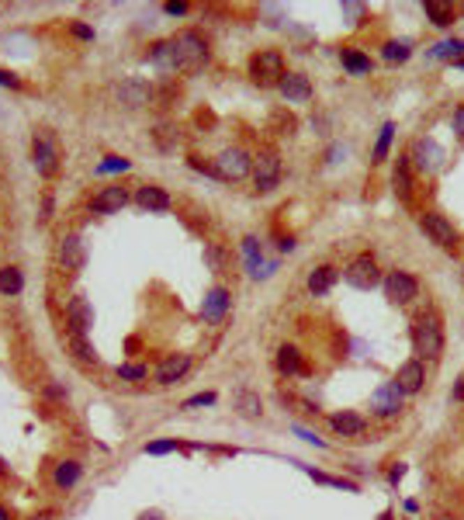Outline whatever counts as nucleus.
Returning a JSON list of instances; mask_svg holds the SVG:
<instances>
[{"label":"nucleus","mask_w":464,"mask_h":520,"mask_svg":"<svg viewBox=\"0 0 464 520\" xmlns=\"http://www.w3.org/2000/svg\"><path fill=\"white\" fill-rule=\"evenodd\" d=\"M419 225H423V232H426L433 243H440V246H454V243H458L454 222H451L447 215H440V211H426V215L419 218Z\"/></svg>","instance_id":"1a4fd4ad"},{"label":"nucleus","mask_w":464,"mask_h":520,"mask_svg":"<svg viewBox=\"0 0 464 520\" xmlns=\"http://www.w3.org/2000/svg\"><path fill=\"white\" fill-rule=\"evenodd\" d=\"M128 205V191L121 188V184H111V188H100L97 195H93L91 208L97 215H111V211H118V208Z\"/></svg>","instance_id":"ddd939ff"},{"label":"nucleus","mask_w":464,"mask_h":520,"mask_svg":"<svg viewBox=\"0 0 464 520\" xmlns=\"http://www.w3.org/2000/svg\"><path fill=\"white\" fill-rule=\"evenodd\" d=\"M329 423H333V430L343 433V437H357V433H364V416H357V413H336Z\"/></svg>","instance_id":"c85d7f7f"},{"label":"nucleus","mask_w":464,"mask_h":520,"mask_svg":"<svg viewBox=\"0 0 464 520\" xmlns=\"http://www.w3.org/2000/svg\"><path fill=\"white\" fill-rule=\"evenodd\" d=\"M423 364L419 361H409V364H402L398 368V375H395V385L402 389V396H412V392H419L423 389Z\"/></svg>","instance_id":"aec40b11"},{"label":"nucleus","mask_w":464,"mask_h":520,"mask_svg":"<svg viewBox=\"0 0 464 520\" xmlns=\"http://www.w3.org/2000/svg\"><path fill=\"white\" fill-rule=\"evenodd\" d=\"M444 160H447V153H444V146L437 139H416L412 149H409V163H416L426 174H437L444 167Z\"/></svg>","instance_id":"39448f33"},{"label":"nucleus","mask_w":464,"mask_h":520,"mask_svg":"<svg viewBox=\"0 0 464 520\" xmlns=\"http://www.w3.org/2000/svg\"><path fill=\"white\" fill-rule=\"evenodd\" d=\"M454 399H464V378H461V385L454 389Z\"/></svg>","instance_id":"8fccbe9b"},{"label":"nucleus","mask_w":464,"mask_h":520,"mask_svg":"<svg viewBox=\"0 0 464 520\" xmlns=\"http://www.w3.org/2000/svg\"><path fill=\"white\" fill-rule=\"evenodd\" d=\"M384 295H388L395 306H405V302H412V299L419 295V285H416L412 274H405V271H391V274L384 278Z\"/></svg>","instance_id":"9d476101"},{"label":"nucleus","mask_w":464,"mask_h":520,"mask_svg":"<svg viewBox=\"0 0 464 520\" xmlns=\"http://www.w3.org/2000/svg\"><path fill=\"white\" fill-rule=\"evenodd\" d=\"M409 56H412L409 42H388V45H384V59H388V63H405Z\"/></svg>","instance_id":"c9c22d12"},{"label":"nucleus","mask_w":464,"mask_h":520,"mask_svg":"<svg viewBox=\"0 0 464 520\" xmlns=\"http://www.w3.org/2000/svg\"><path fill=\"white\" fill-rule=\"evenodd\" d=\"M243 253H246V264H250V274H253V278H271V274L278 271L274 260H264L257 236H246V239H243Z\"/></svg>","instance_id":"f8f14e48"},{"label":"nucleus","mask_w":464,"mask_h":520,"mask_svg":"<svg viewBox=\"0 0 464 520\" xmlns=\"http://www.w3.org/2000/svg\"><path fill=\"white\" fill-rule=\"evenodd\" d=\"M211 403H215V396H211V392H201V396L187 399V403H184V410H194V406H211Z\"/></svg>","instance_id":"79ce46f5"},{"label":"nucleus","mask_w":464,"mask_h":520,"mask_svg":"<svg viewBox=\"0 0 464 520\" xmlns=\"http://www.w3.org/2000/svg\"><path fill=\"white\" fill-rule=\"evenodd\" d=\"M149 63L156 70H163V73H177V45H174V38L170 42H156L149 49Z\"/></svg>","instance_id":"412c9836"},{"label":"nucleus","mask_w":464,"mask_h":520,"mask_svg":"<svg viewBox=\"0 0 464 520\" xmlns=\"http://www.w3.org/2000/svg\"><path fill=\"white\" fill-rule=\"evenodd\" d=\"M87 264V250L80 243V236H63L59 243V267L63 271H80Z\"/></svg>","instance_id":"2eb2a0df"},{"label":"nucleus","mask_w":464,"mask_h":520,"mask_svg":"<svg viewBox=\"0 0 464 520\" xmlns=\"http://www.w3.org/2000/svg\"><path fill=\"white\" fill-rule=\"evenodd\" d=\"M336 278H340V271L329 267V264H322V267H315V271L308 274V292H312V295H326V292L336 285Z\"/></svg>","instance_id":"393cba45"},{"label":"nucleus","mask_w":464,"mask_h":520,"mask_svg":"<svg viewBox=\"0 0 464 520\" xmlns=\"http://www.w3.org/2000/svg\"><path fill=\"white\" fill-rule=\"evenodd\" d=\"M371 410L377 416H395L398 410H402V389H398L395 382L381 385V389L371 396Z\"/></svg>","instance_id":"4468645a"},{"label":"nucleus","mask_w":464,"mask_h":520,"mask_svg":"<svg viewBox=\"0 0 464 520\" xmlns=\"http://www.w3.org/2000/svg\"><path fill=\"white\" fill-rule=\"evenodd\" d=\"M0 87H10V91H21L24 84H21V77H17V73H10V70H0Z\"/></svg>","instance_id":"a19ab883"},{"label":"nucleus","mask_w":464,"mask_h":520,"mask_svg":"<svg viewBox=\"0 0 464 520\" xmlns=\"http://www.w3.org/2000/svg\"><path fill=\"white\" fill-rule=\"evenodd\" d=\"M114 98L125 104V107H146V104L153 101V87L146 80H139V77H128V80L118 84Z\"/></svg>","instance_id":"9b49d317"},{"label":"nucleus","mask_w":464,"mask_h":520,"mask_svg":"<svg viewBox=\"0 0 464 520\" xmlns=\"http://www.w3.org/2000/svg\"><path fill=\"white\" fill-rule=\"evenodd\" d=\"M340 59H343V70H347V73H354V77L371 73V59H368L364 52H357V49H343V52H340Z\"/></svg>","instance_id":"c756f323"},{"label":"nucleus","mask_w":464,"mask_h":520,"mask_svg":"<svg viewBox=\"0 0 464 520\" xmlns=\"http://www.w3.org/2000/svg\"><path fill=\"white\" fill-rule=\"evenodd\" d=\"M118 378L121 382H142L146 378V364H118Z\"/></svg>","instance_id":"e433bc0d"},{"label":"nucleus","mask_w":464,"mask_h":520,"mask_svg":"<svg viewBox=\"0 0 464 520\" xmlns=\"http://www.w3.org/2000/svg\"><path fill=\"white\" fill-rule=\"evenodd\" d=\"M278 368L284 375H305L308 368H305V361H301V350L298 347H291V343H284L278 350Z\"/></svg>","instance_id":"a878e982"},{"label":"nucleus","mask_w":464,"mask_h":520,"mask_svg":"<svg viewBox=\"0 0 464 520\" xmlns=\"http://www.w3.org/2000/svg\"><path fill=\"white\" fill-rule=\"evenodd\" d=\"M458 66H461V70H464V59H458Z\"/></svg>","instance_id":"864d4df0"},{"label":"nucleus","mask_w":464,"mask_h":520,"mask_svg":"<svg viewBox=\"0 0 464 520\" xmlns=\"http://www.w3.org/2000/svg\"><path fill=\"white\" fill-rule=\"evenodd\" d=\"M236 413L243 416V419H260V413H264L260 396H257V392H250V389H243V392L236 396Z\"/></svg>","instance_id":"bb28decb"},{"label":"nucleus","mask_w":464,"mask_h":520,"mask_svg":"<svg viewBox=\"0 0 464 520\" xmlns=\"http://www.w3.org/2000/svg\"><path fill=\"white\" fill-rule=\"evenodd\" d=\"M187 371H190V357H187V354H170V357L156 368V382H160V385H177Z\"/></svg>","instance_id":"a211bd4d"},{"label":"nucleus","mask_w":464,"mask_h":520,"mask_svg":"<svg viewBox=\"0 0 464 520\" xmlns=\"http://www.w3.org/2000/svg\"><path fill=\"white\" fill-rule=\"evenodd\" d=\"M70 31H73L80 42H93V28H91V24H84V21H73V24H70Z\"/></svg>","instance_id":"ea45409f"},{"label":"nucleus","mask_w":464,"mask_h":520,"mask_svg":"<svg viewBox=\"0 0 464 520\" xmlns=\"http://www.w3.org/2000/svg\"><path fill=\"white\" fill-rule=\"evenodd\" d=\"M253 181H257V191H274L280 181V156L278 149H260V156L253 160Z\"/></svg>","instance_id":"423d86ee"},{"label":"nucleus","mask_w":464,"mask_h":520,"mask_svg":"<svg viewBox=\"0 0 464 520\" xmlns=\"http://www.w3.org/2000/svg\"><path fill=\"white\" fill-rule=\"evenodd\" d=\"M229 292L225 288H211L208 295H204V302H201V319L204 322H222L225 319V312H229Z\"/></svg>","instance_id":"6ab92c4d"},{"label":"nucleus","mask_w":464,"mask_h":520,"mask_svg":"<svg viewBox=\"0 0 464 520\" xmlns=\"http://www.w3.org/2000/svg\"><path fill=\"white\" fill-rule=\"evenodd\" d=\"M49 218H52V195H49V191H45V198H42V215H38V222H42V225H45V222H49Z\"/></svg>","instance_id":"37998d69"},{"label":"nucleus","mask_w":464,"mask_h":520,"mask_svg":"<svg viewBox=\"0 0 464 520\" xmlns=\"http://www.w3.org/2000/svg\"><path fill=\"white\" fill-rule=\"evenodd\" d=\"M80 475H84V465L70 458V461H59V465H56L52 482H56V489H73V486L80 482Z\"/></svg>","instance_id":"b1692460"},{"label":"nucleus","mask_w":464,"mask_h":520,"mask_svg":"<svg viewBox=\"0 0 464 520\" xmlns=\"http://www.w3.org/2000/svg\"><path fill=\"white\" fill-rule=\"evenodd\" d=\"M7 475H10V468H7V465H3V458H0V479H7Z\"/></svg>","instance_id":"09e8293b"},{"label":"nucleus","mask_w":464,"mask_h":520,"mask_svg":"<svg viewBox=\"0 0 464 520\" xmlns=\"http://www.w3.org/2000/svg\"><path fill=\"white\" fill-rule=\"evenodd\" d=\"M31 160H35V170L42 177H56L59 170V149L52 142V135L45 128H35V139H31Z\"/></svg>","instance_id":"20e7f679"},{"label":"nucleus","mask_w":464,"mask_h":520,"mask_svg":"<svg viewBox=\"0 0 464 520\" xmlns=\"http://www.w3.org/2000/svg\"><path fill=\"white\" fill-rule=\"evenodd\" d=\"M412 343H416V354L440 357V350H444V326H440L437 312H419L412 319Z\"/></svg>","instance_id":"f257e3e1"},{"label":"nucleus","mask_w":464,"mask_h":520,"mask_svg":"<svg viewBox=\"0 0 464 520\" xmlns=\"http://www.w3.org/2000/svg\"><path fill=\"white\" fill-rule=\"evenodd\" d=\"M215 170H218V181H243L253 170V160L243 149H222V156L215 160Z\"/></svg>","instance_id":"6e6552de"},{"label":"nucleus","mask_w":464,"mask_h":520,"mask_svg":"<svg viewBox=\"0 0 464 520\" xmlns=\"http://www.w3.org/2000/svg\"><path fill=\"white\" fill-rule=\"evenodd\" d=\"M49 396H52V399H66V392H63L59 385H49Z\"/></svg>","instance_id":"49530a36"},{"label":"nucleus","mask_w":464,"mask_h":520,"mask_svg":"<svg viewBox=\"0 0 464 520\" xmlns=\"http://www.w3.org/2000/svg\"><path fill=\"white\" fill-rule=\"evenodd\" d=\"M278 87H280V94H284V101H291V104H305L312 98V84H308L305 73H284V80H280Z\"/></svg>","instance_id":"f3484780"},{"label":"nucleus","mask_w":464,"mask_h":520,"mask_svg":"<svg viewBox=\"0 0 464 520\" xmlns=\"http://www.w3.org/2000/svg\"><path fill=\"white\" fill-rule=\"evenodd\" d=\"M454 132L464 139V107H458V111H454Z\"/></svg>","instance_id":"c03bdc74"},{"label":"nucleus","mask_w":464,"mask_h":520,"mask_svg":"<svg viewBox=\"0 0 464 520\" xmlns=\"http://www.w3.org/2000/svg\"><path fill=\"white\" fill-rule=\"evenodd\" d=\"M66 347L73 350V357H77V361H84V364H97V354H93L87 333H70V336H66Z\"/></svg>","instance_id":"cd10ccee"},{"label":"nucleus","mask_w":464,"mask_h":520,"mask_svg":"<svg viewBox=\"0 0 464 520\" xmlns=\"http://www.w3.org/2000/svg\"><path fill=\"white\" fill-rule=\"evenodd\" d=\"M391 184H395V195L402 202H409V195H412V163H409V156H398L395 174H391Z\"/></svg>","instance_id":"5701e85b"},{"label":"nucleus","mask_w":464,"mask_h":520,"mask_svg":"<svg viewBox=\"0 0 464 520\" xmlns=\"http://www.w3.org/2000/svg\"><path fill=\"white\" fill-rule=\"evenodd\" d=\"M187 3H167V14H184Z\"/></svg>","instance_id":"a18cd8bd"},{"label":"nucleus","mask_w":464,"mask_h":520,"mask_svg":"<svg viewBox=\"0 0 464 520\" xmlns=\"http://www.w3.org/2000/svg\"><path fill=\"white\" fill-rule=\"evenodd\" d=\"M423 10H426V17H430L433 24H440V28H447V24L454 21V7H451V3H437V0H430Z\"/></svg>","instance_id":"2f4dec72"},{"label":"nucleus","mask_w":464,"mask_h":520,"mask_svg":"<svg viewBox=\"0 0 464 520\" xmlns=\"http://www.w3.org/2000/svg\"><path fill=\"white\" fill-rule=\"evenodd\" d=\"M118 170H121V174L128 170V160H125V156H104V163L97 167V174H118Z\"/></svg>","instance_id":"4c0bfd02"},{"label":"nucleus","mask_w":464,"mask_h":520,"mask_svg":"<svg viewBox=\"0 0 464 520\" xmlns=\"http://www.w3.org/2000/svg\"><path fill=\"white\" fill-rule=\"evenodd\" d=\"M66 322H70V333H87L93 326V306L84 295H77V299L66 306Z\"/></svg>","instance_id":"dca6fc26"},{"label":"nucleus","mask_w":464,"mask_h":520,"mask_svg":"<svg viewBox=\"0 0 464 520\" xmlns=\"http://www.w3.org/2000/svg\"><path fill=\"white\" fill-rule=\"evenodd\" d=\"M391 135H395V125H391V121H384V125H381V135H377V146H374V160H371V163H381V160L388 156Z\"/></svg>","instance_id":"72a5a7b5"},{"label":"nucleus","mask_w":464,"mask_h":520,"mask_svg":"<svg viewBox=\"0 0 464 520\" xmlns=\"http://www.w3.org/2000/svg\"><path fill=\"white\" fill-rule=\"evenodd\" d=\"M284 56H280L278 49H260V52H253V59H250V77H253V84H260V87H278L280 80H284Z\"/></svg>","instance_id":"7ed1b4c3"},{"label":"nucleus","mask_w":464,"mask_h":520,"mask_svg":"<svg viewBox=\"0 0 464 520\" xmlns=\"http://www.w3.org/2000/svg\"><path fill=\"white\" fill-rule=\"evenodd\" d=\"M174 45H177V73H197L208 63V42L201 31L187 28L174 38Z\"/></svg>","instance_id":"f03ea898"},{"label":"nucleus","mask_w":464,"mask_h":520,"mask_svg":"<svg viewBox=\"0 0 464 520\" xmlns=\"http://www.w3.org/2000/svg\"><path fill=\"white\" fill-rule=\"evenodd\" d=\"M21 288H24V274L17 267H0V295L14 299L21 295Z\"/></svg>","instance_id":"7c9ffc66"},{"label":"nucleus","mask_w":464,"mask_h":520,"mask_svg":"<svg viewBox=\"0 0 464 520\" xmlns=\"http://www.w3.org/2000/svg\"><path fill=\"white\" fill-rule=\"evenodd\" d=\"M35 520H52V514H42V517H35Z\"/></svg>","instance_id":"603ef678"},{"label":"nucleus","mask_w":464,"mask_h":520,"mask_svg":"<svg viewBox=\"0 0 464 520\" xmlns=\"http://www.w3.org/2000/svg\"><path fill=\"white\" fill-rule=\"evenodd\" d=\"M343 278H347V285H354V288H361V292H368V288H374V285L381 281V274H377V264H374L371 253H361V257H354V260L347 264Z\"/></svg>","instance_id":"0eeeda50"},{"label":"nucleus","mask_w":464,"mask_h":520,"mask_svg":"<svg viewBox=\"0 0 464 520\" xmlns=\"http://www.w3.org/2000/svg\"><path fill=\"white\" fill-rule=\"evenodd\" d=\"M0 520H10V510H7L3 503H0Z\"/></svg>","instance_id":"3c124183"},{"label":"nucleus","mask_w":464,"mask_h":520,"mask_svg":"<svg viewBox=\"0 0 464 520\" xmlns=\"http://www.w3.org/2000/svg\"><path fill=\"white\" fill-rule=\"evenodd\" d=\"M280 250H284V253H291V250H294V239H291V236H287V239H280Z\"/></svg>","instance_id":"de8ad7c7"},{"label":"nucleus","mask_w":464,"mask_h":520,"mask_svg":"<svg viewBox=\"0 0 464 520\" xmlns=\"http://www.w3.org/2000/svg\"><path fill=\"white\" fill-rule=\"evenodd\" d=\"M135 202L142 208H149V211H167V208H170V195H167L160 184H142L139 195H135Z\"/></svg>","instance_id":"4be33fe9"},{"label":"nucleus","mask_w":464,"mask_h":520,"mask_svg":"<svg viewBox=\"0 0 464 520\" xmlns=\"http://www.w3.org/2000/svg\"><path fill=\"white\" fill-rule=\"evenodd\" d=\"M204 260H208V267H211L215 274H222V271H225V264H229L225 250H222V246H215V243H208V246H204Z\"/></svg>","instance_id":"f704fd0d"},{"label":"nucleus","mask_w":464,"mask_h":520,"mask_svg":"<svg viewBox=\"0 0 464 520\" xmlns=\"http://www.w3.org/2000/svg\"><path fill=\"white\" fill-rule=\"evenodd\" d=\"M177 447H181L177 440H153V444H146V454H170Z\"/></svg>","instance_id":"58836bf2"},{"label":"nucleus","mask_w":464,"mask_h":520,"mask_svg":"<svg viewBox=\"0 0 464 520\" xmlns=\"http://www.w3.org/2000/svg\"><path fill=\"white\" fill-rule=\"evenodd\" d=\"M464 52V42L461 38H447V42H440V45H433V59H461Z\"/></svg>","instance_id":"473e14b6"}]
</instances>
